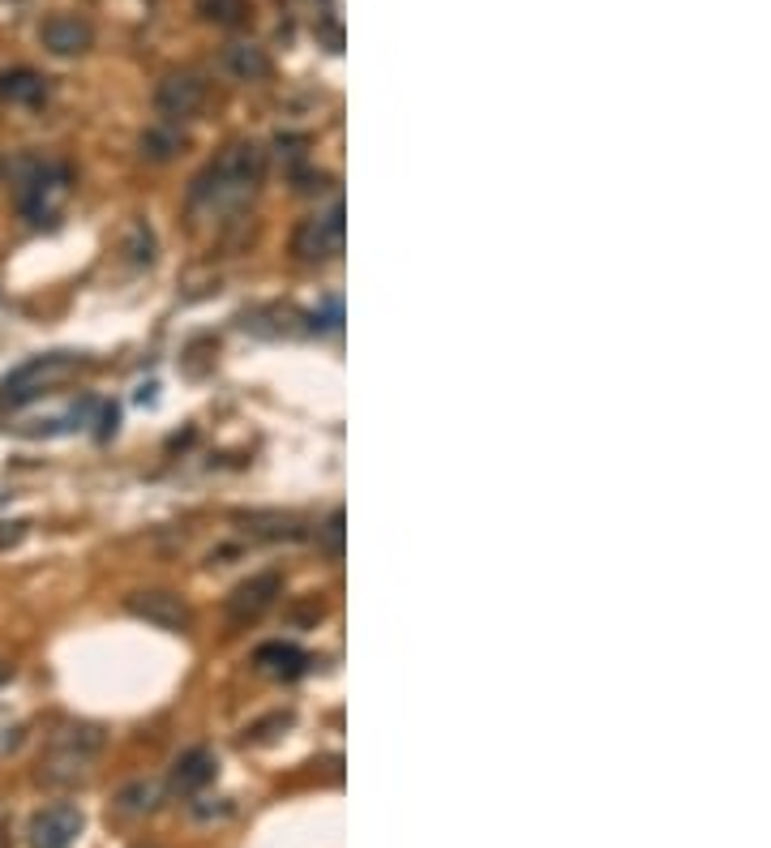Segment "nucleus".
I'll use <instances>...</instances> for the list:
<instances>
[{
    "instance_id": "nucleus-11",
    "label": "nucleus",
    "mask_w": 771,
    "mask_h": 848,
    "mask_svg": "<svg viewBox=\"0 0 771 848\" xmlns=\"http://www.w3.org/2000/svg\"><path fill=\"white\" fill-rule=\"evenodd\" d=\"M223 69L241 82H257V78H271V56L262 52L257 43H232L223 52Z\"/></svg>"
},
{
    "instance_id": "nucleus-15",
    "label": "nucleus",
    "mask_w": 771,
    "mask_h": 848,
    "mask_svg": "<svg viewBox=\"0 0 771 848\" xmlns=\"http://www.w3.org/2000/svg\"><path fill=\"white\" fill-rule=\"evenodd\" d=\"M0 99H9V104H39L43 99V82L35 74H9V78H0Z\"/></svg>"
},
{
    "instance_id": "nucleus-10",
    "label": "nucleus",
    "mask_w": 771,
    "mask_h": 848,
    "mask_svg": "<svg viewBox=\"0 0 771 848\" xmlns=\"http://www.w3.org/2000/svg\"><path fill=\"white\" fill-rule=\"evenodd\" d=\"M39 39H43V48L52 56H78L90 48V27H86L82 18H69V13H56L48 18L43 27H39Z\"/></svg>"
},
{
    "instance_id": "nucleus-14",
    "label": "nucleus",
    "mask_w": 771,
    "mask_h": 848,
    "mask_svg": "<svg viewBox=\"0 0 771 848\" xmlns=\"http://www.w3.org/2000/svg\"><path fill=\"white\" fill-rule=\"evenodd\" d=\"M197 13L215 27H241L248 18V0H197Z\"/></svg>"
},
{
    "instance_id": "nucleus-1",
    "label": "nucleus",
    "mask_w": 771,
    "mask_h": 848,
    "mask_svg": "<svg viewBox=\"0 0 771 848\" xmlns=\"http://www.w3.org/2000/svg\"><path fill=\"white\" fill-rule=\"evenodd\" d=\"M262 176H266V150L253 142H236L215 164H206V172L193 176L189 206L197 215H232L257 193Z\"/></svg>"
},
{
    "instance_id": "nucleus-9",
    "label": "nucleus",
    "mask_w": 771,
    "mask_h": 848,
    "mask_svg": "<svg viewBox=\"0 0 771 848\" xmlns=\"http://www.w3.org/2000/svg\"><path fill=\"white\" fill-rule=\"evenodd\" d=\"M125 608H129L134 617H141V622H150V626H159V630H189V622H193L189 604L180 601L176 592H138V596L125 601Z\"/></svg>"
},
{
    "instance_id": "nucleus-7",
    "label": "nucleus",
    "mask_w": 771,
    "mask_h": 848,
    "mask_svg": "<svg viewBox=\"0 0 771 848\" xmlns=\"http://www.w3.org/2000/svg\"><path fill=\"white\" fill-rule=\"evenodd\" d=\"M279 592H283V578H279L275 571L245 578V583L227 596V617H232V626H248V622H257V617H262V613L279 601Z\"/></svg>"
},
{
    "instance_id": "nucleus-5",
    "label": "nucleus",
    "mask_w": 771,
    "mask_h": 848,
    "mask_svg": "<svg viewBox=\"0 0 771 848\" xmlns=\"http://www.w3.org/2000/svg\"><path fill=\"white\" fill-rule=\"evenodd\" d=\"M343 232H348V223H343V202H334V206H326V211H313V215L301 220V227L292 232V253H296V262H309V266L331 262L334 253L343 248Z\"/></svg>"
},
{
    "instance_id": "nucleus-6",
    "label": "nucleus",
    "mask_w": 771,
    "mask_h": 848,
    "mask_svg": "<svg viewBox=\"0 0 771 848\" xmlns=\"http://www.w3.org/2000/svg\"><path fill=\"white\" fill-rule=\"evenodd\" d=\"M211 99V86L202 82L197 74H172L155 90V108L164 111L167 120H193L197 111L206 108Z\"/></svg>"
},
{
    "instance_id": "nucleus-4",
    "label": "nucleus",
    "mask_w": 771,
    "mask_h": 848,
    "mask_svg": "<svg viewBox=\"0 0 771 848\" xmlns=\"http://www.w3.org/2000/svg\"><path fill=\"white\" fill-rule=\"evenodd\" d=\"M86 360L78 352H48V357H30L27 364H18L9 378H4V399L9 403H27V399H39V394H52L56 386H65L69 378L82 373Z\"/></svg>"
},
{
    "instance_id": "nucleus-13",
    "label": "nucleus",
    "mask_w": 771,
    "mask_h": 848,
    "mask_svg": "<svg viewBox=\"0 0 771 848\" xmlns=\"http://www.w3.org/2000/svg\"><path fill=\"white\" fill-rule=\"evenodd\" d=\"M257 664L266 669V673H275V678H296L304 669V656L296 647H283V643H266V647H257Z\"/></svg>"
},
{
    "instance_id": "nucleus-8",
    "label": "nucleus",
    "mask_w": 771,
    "mask_h": 848,
    "mask_svg": "<svg viewBox=\"0 0 771 848\" xmlns=\"http://www.w3.org/2000/svg\"><path fill=\"white\" fill-rule=\"evenodd\" d=\"M82 836L78 806H48L30 819V848H74Z\"/></svg>"
},
{
    "instance_id": "nucleus-12",
    "label": "nucleus",
    "mask_w": 771,
    "mask_h": 848,
    "mask_svg": "<svg viewBox=\"0 0 771 848\" xmlns=\"http://www.w3.org/2000/svg\"><path fill=\"white\" fill-rule=\"evenodd\" d=\"M215 780V759L206 754V750H189L176 771H172V789L176 793H197V789H206Z\"/></svg>"
},
{
    "instance_id": "nucleus-2",
    "label": "nucleus",
    "mask_w": 771,
    "mask_h": 848,
    "mask_svg": "<svg viewBox=\"0 0 771 848\" xmlns=\"http://www.w3.org/2000/svg\"><path fill=\"white\" fill-rule=\"evenodd\" d=\"M0 176L9 181V189L30 223H48L60 211V202L69 197V172L39 155H9L0 164Z\"/></svg>"
},
{
    "instance_id": "nucleus-16",
    "label": "nucleus",
    "mask_w": 771,
    "mask_h": 848,
    "mask_svg": "<svg viewBox=\"0 0 771 848\" xmlns=\"http://www.w3.org/2000/svg\"><path fill=\"white\" fill-rule=\"evenodd\" d=\"M155 801H159V789H155V784H134V789L120 793V810L141 815V810H155Z\"/></svg>"
},
{
    "instance_id": "nucleus-17",
    "label": "nucleus",
    "mask_w": 771,
    "mask_h": 848,
    "mask_svg": "<svg viewBox=\"0 0 771 848\" xmlns=\"http://www.w3.org/2000/svg\"><path fill=\"white\" fill-rule=\"evenodd\" d=\"M9 678H13V664H4V660H0V685L9 682Z\"/></svg>"
},
{
    "instance_id": "nucleus-3",
    "label": "nucleus",
    "mask_w": 771,
    "mask_h": 848,
    "mask_svg": "<svg viewBox=\"0 0 771 848\" xmlns=\"http://www.w3.org/2000/svg\"><path fill=\"white\" fill-rule=\"evenodd\" d=\"M99 750H104V733L95 724H65L48 741V754H43V771L39 776L48 784H74V780L90 776V763H95Z\"/></svg>"
}]
</instances>
